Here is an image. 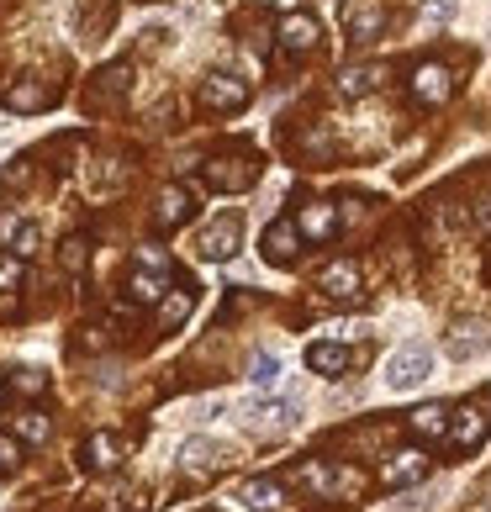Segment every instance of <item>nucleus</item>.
I'll list each match as a JSON object with an SVG mask.
<instances>
[{
    "instance_id": "1",
    "label": "nucleus",
    "mask_w": 491,
    "mask_h": 512,
    "mask_svg": "<svg viewBox=\"0 0 491 512\" xmlns=\"http://www.w3.org/2000/svg\"><path fill=\"white\" fill-rule=\"evenodd\" d=\"M296 417H301V402H296V396H249L238 423L249 428V433H259V439H270V433L296 428Z\"/></svg>"
},
{
    "instance_id": "2",
    "label": "nucleus",
    "mask_w": 491,
    "mask_h": 512,
    "mask_svg": "<svg viewBox=\"0 0 491 512\" xmlns=\"http://www.w3.org/2000/svg\"><path fill=\"white\" fill-rule=\"evenodd\" d=\"M296 486L312 491V497H323V502H333V497H354V491L365 486V476L360 470H338L328 460H301L296 465Z\"/></svg>"
},
{
    "instance_id": "3",
    "label": "nucleus",
    "mask_w": 491,
    "mask_h": 512,
    "mask_svg": "<svg viewBox=\"0 0 491 512\" xmlns=\"http://www.w3.org/2000/svg\"><path fill=\"white\" fill-rule=\"evenodd\" d=\"M433 375V349L428 344H402L386 359V386L391 391H418Z\"/></svg>"
},
{
    "instance_id": "4",
    "label": "nucleus",
    "mask_w": 491,
    "mask_h": 512,
    "mask_svg": "<svg viewBox=\"0 0 491 512\" xmlns=\"http://www.w3.org/2000/svg\"><path fill=\"white\" fill-rule=\"evenodd\" d=\"M238 238H243V222H238L233 212H222L217 222H206L201 233H196V254L212 259V264H222V259L238 254Z\"/></svg>"
},
{
    "instance_id": "5",
    "label": "nucleus",
    "mask_w": 491,
    "mask_h": 512,
    "mask_svg": "<svg viewBox=\"0 0 491 512\" xmlns=\"http://www.w3.org/2000/svg\"><path fill=\"white\" fill-rule=\"evenodd\" d=\"M201 180L212 185V191H222V196H238V191H249V185L259 180V164L254 159H206Z\"/></svg>"
},
{
    "instance_id": "6",
    "label": "nucleus",
    "mask_w": 491,
    "mask_h": 512,
    "mask_svg": "<svg viewBox=\"0 0 491 512\" xmlns=\"http://www.w3.org/2000/svg\"><path fill=\"white\" fill-rule=\"evenodd\" d=\"M486 433H491V402L476 396V402H465L455 412V423H449V444H455V449H476Z\"/></svg>"
},
{
    "instance_id": "7",
    "label": "nucleus",
    "mask_w": 491,
    "mask_h": 512,
    "mask_svg": "<svg viewBox=\"0 0 491 512\" xmlns=\"http://www.w3.org/2000/svg\"><path fill=\"white\" fill-rule=\"evenodd\" d=\"M344 32L354 37V43H375V37L386 32V6L381 0H344Z\"/></svg>"
},
{
    "instance_id": "8",
    "label": "nucleus",
    "mask_w": 491,
    "mask_h": 512,
    "mask_svg": "<svg viewBox=\"0 0 491 512\" xmlns=\"http://www.w3.org/2000/svg\"><path fill=\"white\" fill-rule=\"evenodd\" d=\"M412 96H418L423 106H444L449 96H455V74H449V64L428 59V64L412 69Z\"/></svg>"
},
{
    "instance_id": "9",
    "label": "nucleus",
    "mask_w": 491,
    "mask_h": 512,
    "mask_svg": "<svg viewBox=\"0 0 491 512\" xmlns=\"http://www.w3.org/2000/svg\"><path fill=\"white\" fill-rule=\"evenodd\" d=\"M201 106L206 111H243L249 106V85L238 74H206L201 80Z\"/></svg>"
},
{
    "instance_id": "10",
    "label": "nucleus",
    "mask_w": 491,
    "mask_h": 512,
    "mask_svg": "<svg viewBox=\"0 0 491 512\" xmlns=\"http://www.w3.org/2000/svg\"><path fill=\"white\" fill-rule=\"evenodd\" d=\"M423 476H428V454H423V449H396L391 460L381 465V486H391V491L418 486Z\"/></svg>"
},
{
    "instance_id": "11",
    "label": "nucleus",
    "mask_w": 491,
    "mask_h": 512,
    "mask_svg": "<svg viewBox=\"0 0 491 512\" xmlns=\"http://www.w3.org/2000/svg\"><path fill=\"white\" fill-rule=\"evenodd\" d=\"M122 460H127V449H122L117 433H90V439L80 444V465H85V470H96V476L117 470Z\"/></svg>"
},
{
    "instance_id": "12",
    "label": "nucleus",
    "mask_w": 491,
    "mask_h": 512,
    "mask_svg": "<svg viewBox=\"0 0 491 512\" xmlns=\"http://www.w3.org/2000/svg\"><path fill=\"white\" fill-rule=\"evenodd\" d=\"M6 106L11 111H43V106H53V85L43 74H16L6 85Z\"/></svg>"
},
{
    "instance_id": "13",
    "label": "nucleus",
    "mask_w": 491,
    "mask_h": 512,
    "mask_svg": "<svg viewBox=\"0 0 491 512\" xmlns=\"http://www.w3.org/2000/svg\"><path fill=\"white\" fill-rule=\"evenodd\" d=\"M222 460H228V449H222L217 439H201V433H196V439L180 444V470H185V476H206V470H217Z\"/></svg>"
},
{
    "instance_id": "14",
    "label": "nucleus",
    "mask_w": 491,
    "mask_h": 512,
    "mask_svg": "<svg viewBox=\"0 0 491 512\" xmlns=\"http://www.w3.org/2000/svg\"><path fill=\"white\" fill-rule=\"evenodd\" d=\"M296 254H301V227H296V217L270 222V233H264V259H270V264H291Z\"/></svg>"
},
{
    "instance_id": "15",
    "label": "nucleus",
    "mask_w": 491,
    "mask_h": 512,
    "mask_svg": "<svg viewBox=\"0 0 491 512\" xmlns=\"http://www.w3.org/2000/svg\"><path fill=\"white\" fill-rule=\"evenodd\" d=\"M317 286H323L333 301H349V296H360V264H354V259H333V264H323V275H317Z\"/></svg>"
},
{
    "instance_id": "16",
    "label": "nucleus",
    "mask_w": 491,
    "mask_h": 512,
    "mask_svg": "<svg viewBox=\"0 0 491 512\" xmlns=\"http://www.w3.org/2000/svg\"><path fill=\"white\" fill-rule=\"evenodd\" d=\"M296 227H301V238H312V243H328L333 233H338V212L328 201H307L296 212Z\"/></svg>"
},
{
    "instance_id": "17",
    "label": "nucleus",
    "mask_w": 491,
    "mask_h": 512,
    "mask_svg": "<svg viewBox=\"0 0 491 512\" xmlns=\"http://www.w3.org/2000/svg\"><path fill=\"white\" fill-rule=\"evenodd\" d=\"M275 37H280V48H286V53H312L317 48V22H312L307 11H291Z\"/></svg>"
},
{
    "instance_id": "18",
    "label": "nucleus",
    "mask_w": 491,
    "mask_h": 512,
    "mask_svg": "<svg viewBox=\"0 0 491 512\" xmlns=\"http://www.w3.org/2000/svg\"><path fill=\"white\" fill-rule=\"evenodd\" d=\"M238 497H243V507H249V512H280V507H286V486H280L275 476H259V481L243 486Z\"/></svg>"
},
{
    "instance_id": "19",
    "label": "nucleus",
    "mask_w": 491,
    "mask_h": 512,
    "mask_svg": "<svg viewBox=\"0 0 491 512\" xmlns=\"http://www.w3.org/2000/svg\"><path fill=\"white\" fill-rule=\"evenodd\" d=\"M381 80H386V69H381V64H354V69L338 74V96L360 101V96H370V90H381Z\"/></svg>"
},
{
    "instance_id": "20",
    "label": "nucleus",
    "mask_w": 491,
    "mask_h": 512,
    "mask_svg": "<svg viewBox=\"0 0 491 512\" xmlns=\"http://www.w3.org/2000/svg\"><path fill=\"white\" fill-rule=\"evenodd\" d=\"M491 344V333L481 328V322H460L455 333L444 338V349H449V359H476L481 349Z\"/></svg>"
},
{
    "instance_id": "21",
    "label": "nucleus",
    "mask_w": 491,
    "mask_h": 512,
    "mask_svg": "<svg viewBox=\"0 0 491 512\" xmlns=\"http://www.w3.org/2000/svg\"><path fill=\"white\" fill-rule=\"evenodd\" d=\"M185 217H191V191H185V185H169V191H159L154 227H180Z\"/></svg>"
},
{
    "instance_id": "22",
    "label": "nucleus",
    "mask_w": 491,
    "mask_h": 512,
    "mask_svg": "<svg viewBox=\"0 0 491 512\" xmlns=\"http://www.w3.org/2000/svg\"><path fill=\"white\" fill-rule=\"evenodd\" d=\"M349 365H354V354L344 344H312L307 349V370H317V375H344Z\"/></svg>"
},
{
    "instance_id": "23",
    "label": "nucleus",
    "mask_w": 491,
    "mask_h": 512,
    "mask_svg": "<svg viewBox=\"0 0 491 512\" xmlns=\"http://www.w3.org/2000/svg\"><path fill=\"white\" fill-rule=\"evenodd\" d=\"M407 428L418 433V439H449V407L428 402V407H418V412L407 417Z\"/></svg>"
},
{
    "instance_id": "24",
    "label": "nucleus",
    "mask_w": 491,
    "mask_h": 512,
    "mask_svg": "<svg viewBox=\"0 0 491 512\" xmlns=\"http://www.w3.org/2000/svg\"><path fill=\"white\" fill-rule=\"evenodd\" d=\"M127 85H132V69H127V64H106V69L96 74V96H90V106H111Z\"/></svg>"
},
{
    "instance_id": "25",
    "label": "nucleus",
    "mask_w": 491,
    "mask_h": 512,
    "mask_svg": "<svg viewBox=\"0 0 491 512\" xmlns=\"http://www.w3.org/2000/svg\"><path fill=\"white\" fill-rule=\"evenodd\" d=\"M127 291H132V301H164L169 275H164V270H148V264H143V270L127 280Z\"/></svg>"
},
{
    "instance_id": "26",
    "label": "nucleus",
    "mask_w": 491,
    "mask_h": 512,
    "mask_svg": "<svg viewBox=\"0 0 491 512\" xmlns=\"http://www.w3.org/2000/svg\"><path fill=\"white\" fill-rule=\"evenodd\" d=\"M11 433H16L22 444H43V439H48V417L27 407V412H16V417H11Z\"/></svg>"
},
{
    "instance_id": "27",
    "label": "nucleus",
    "mask_w": 491,
    "mask_h": 512,
    "mask_svg": "<svg viewBox=\"0 0 491 512\" xmlns=\"http://www.w3.org/2000/svg\"><path fill=\"white\" fill-rule=\"evenodd\" d=\"M191 307H196V296H191V291L164 296V301H159V322H164V333H169V328H180V322L191 317Z\"/></svg>"
},
{
    "instance_id": "28",
    "label": "nucleus",
    "mask_w": 491,
    "mask_h": 512,
    "mask_svg": "<svg viewBox=\"0 0 491 512\" xmlns=\"http://www.w3.org/2000/svg\"><path fill=\"white\" fill-rule=\"evenodd\" d=\"M249 381H254L259 391H275V386H280V359H275V354H254Z\"/></svg>"
},
{
    "instance_id": "29",
    "label": "nucleus",
    "mask_w": 491,
    "mask_h": 512,
    "mask_svg": "<svg viewBox=\"0 0 491 512\" xmlns=\"http://www.w3.org/2000/svg\"><path fill=\"white\" fill-rule=\"evenodd\" d=\"M59 264H64L69 275H74V270H85V264H90V243H85L80 233H74V238H64V249H59Z\"/></svg>"
},
{
    "instance_id": "30",
    "label": "nucleus",
    "mask_w": 491,
    "mask_h": 512,
    "mask_svg": "<svg viewBox=\"0 0 491 512\" xmlns=\"http://www.w3.org/2000/svg\"><path fill=\"white\" fill-rule=\"evenodd\" d=\"M43 386H48L43 370H11V391H16V396H37Z\"/></svg>"
},
{
    "instance_id": "31",
    "label": "nucleus",
    "mask_w": 491,
    "mask_h": 512,
    "mask_svg": "<svg viewBox=\"0 0 491 512\" xmlns=\"http://www.w3.org/2000/svg\"><path fill=\"white\" fill-rule=\"evenodd\" d=\"M22 286V254H0V291Z\"/></svg>"
},
{
    "instance_id": "32",
    "label": "nucleus",
    "mask_w": 491,
    "mask_h": 512,
    "mask_svg": "<svg viewBox=\"0 0 491 512\" xmlns=\"http://www.w3.org/2000/svg\"><path fill=\"white\" fill-rule=\"evenodd\" d=\"M16 470H22V444L0 439V476H16Z\"/></svg>"
},
{
    "instance_id": "33",
    "label": "nucleus",
    "mask_w": 491,
    "mask_h": 512,
    "mask_svg": "<svg viewBox=\"0 0 491 512\" xmlns=\"http://www.w3.org/2000/svg\"><path fill=\"white\" fill-rule=\"evenodd\" d=\"M449 16H455V0H428V6H423V27H444Z\"/></svg>"
},
{
    "instance_id": "34",
    "label": "nucleus",
    "mask_w": 491,
    "mask_h": 512,
    "mask_svg": "<svg viewBox=\"0 0 491 512\" xmlns=\"http://www.w3.org/2000/svg\"><path fill=\"white\" fill-rule=\"evenodd\" d=\"M22 227H27V222L16 217V212H0V249H11V243L22 238Z\"/></svg>"
},
{
    "instance_id": "35",
    "label": "nucleus",
    "mask_w": 491,
    "mask_h": 512,
    "mask_svg": "<svg viewBox=\"0 0 491 512\" xmlns=\"http://www.w3.org/2000/svg\"><path fill=\"white\" fill-rule=\"evenodd\" d=\"M11 254H22V259H27V254H37V227H22V238L11 243Z\"/></svg>"
},
{
    "instance_id": "36",
    "label": "nucleus",
    "mask_w": 491,
    "mask_h": 512,
    "mask_svg": "<svg viewBox=\"0 0 491 512\" xmlns=\"http://www.w3.org/2000/svg\"><path fill=\"white\" fill-rule=\"evenodd\" d=\"M143 264H148V270H164V275H169V259H164L159 249H143Z\"/></svg>"
}]
</instances>
